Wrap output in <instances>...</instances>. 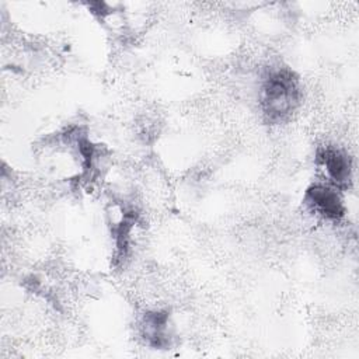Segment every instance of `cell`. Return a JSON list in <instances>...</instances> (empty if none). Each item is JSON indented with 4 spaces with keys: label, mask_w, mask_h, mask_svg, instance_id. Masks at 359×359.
<instances>
[{
    "label": "cell",
    "mask_w": 359,
    "mask_h": 359,
    "mask_svg": "<svg viewBox=\"0 0 359 359\" xmlns=\"http://www.w3.org/2000/svg\"><path fill=\"white\" fill-rule=\"evenodd\" d=\"M140 328H142V335L149 345L154 348H163L170 344L167 313H163V311L146 313L142 320Z\"/></svg>",
    "instance_id": "cell-4"
},
{
    "label": "cell",
    "mask_w": 359,
    "mask_h": 359,
    "mask_svg": "<svg viewBox=\"0 0 359 359\" xmlns=\"http://www.w3.org/2000/svg\"><path fill=\"white\" fill-rule=\"evenodd\" d=\"M307 205L311 210L324 219L339 220L345 215V208L338 188L330 184H316L307 189Z\"/></svg>",
    "instance_id": "cell-2"
},
{
    "label": "cell",
    "mask_w": 359,
    "mask_h": 359,
    "mask_svg": "<svg viewBox=\"0 0 359 359\" xmlns=\"http://www.w3.org/2000/svg\"><path fill=\"white\" fill-rule=\"evenodd\" d=\"M297 79L289 70L269 73L261 90L264 114L271 121H280L287 116L299 102Z\"/></svg>",
    "instance_id": "cell-1"
},
{
    "label": "cell",
    "mask_w": 359,
    "mask_h": 359,
    "mask_svg": "<svg viewBox=\"0 0 359 359\" xmlns=\"http://www.w3.org/2000/svg\"><path fill=\"white\" fill-rule=\"evenodd\" d=\"M317 160L324 170L330 185L335 188L348 185L352 175V165L351 158L342 150L327 146L318 151Z\"/></svg>",
    "instance_id": "cell-3"
}]
</instances>
